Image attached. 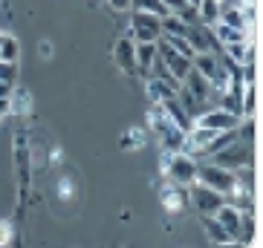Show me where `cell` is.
<instances>
[{
	"instance_id": "6da1fadb",
	"label": "cell",
	"mask_w": 263,
	"mask_h": 248,
	"mask_svg": "<svg viewBox=\"0 0 263 248\" xmlns=\"http://www.w3.org/2000/svg\"><path fill=\"white\" fill-rule=\"evenodd\" d=\"M159 164H162L159 171H162L171 182H177V185H191L194 179H197V159H194L191 153H182V150L168 153V150H165Z\"/></svg>"
},
{
	"instance_id": "7a4b0ae2",
	"label": "cell",
	"mask_w": 263,
	"mask_h": 248,
	"mask_svg": "<svg viewBox=\"0 0 263 248\" xmlns=\"http://www.w3.org/2000/svg\"><path fill=\"white\" fill-rule=\"evenodd\" d=\"M214 164H223L229 171H237V168H246V164H255V148L252 144H243V141H229L226 148H220L217 153L209 156Z\"/></svg>"
},
{
	"instance_id": "3957f363",
	"label": "cell",
	"mask_w": 263,
	"mask_h": 248,
	"mask_svg": "<svg viewBox=\"0 0 263 248\" xmlns=\"http://www.w3.org/2000/svg\"><path fill=\"white\" fill-rule=\"evenodd\" d=\"M127 35H130L136 44L139 40H147V44H156L162 38V17L159 15H151V12H136L130 9V26H127Z\"/></svg>"
},
{
	"instance_id": "277c9868",
	"label": "cell",
	"mask_w": 263,
	"mask_h": 248,
	"mask_svg": "<svg viewBox=\"0 0 263 248\" xmlns=\"http://www.w3.org/2000/svg\"><path fill=\"white\" fill-rule=\"evenodd\" d=\"M194 182H202V185L214 188V191H220V194H226V191H232L234 188V171H229V168H223V164H214V162H197V179Z\"/></svg>"
},
{
	"instance_id": "5b68a950",
	"label": "cell",
	"mask_w": 263,
	"mask_h": 248,
	"mask_svg": "<svg viewBox=\"0 0 263 248\" xmlns=\"http://www.w3.org/2000/svg\"><path fill=\"white\" fill-rule=\"evenodd\" d=\"M226 202V196L214 188L202 185V182H191L188 185V208H194L197 214H214L220 205Z\"/></svg>"
},
{
	"instance_id": "8992f818",
	"label": "cell",
	"mask_w": 263,
	"mask_h": 248,
	"mask_svg": "<svg viewBox=\"0 0 263 248\" xmlns=\"http://www.w3.org/2000/svg\"><path fill=\"white\" fill-rule=\"evenodd\" d=\"M185 40L188 44H191L194 47V55L197 52H220V40L214 38V32H211V26H205V24H200V20H197V24H191L185 29Z\"/></svg>"
},
{
	"instance_id": "52a82bcc",
	"label": "cell",
	"mask_w": 263,
	"mask_h": 248,
	"mask_svg": "<svg viewBox=\"0 0 263 248\" xmlns=\"http://www.w3.org/2000/svg\"><path fill=\"white\" fill-rule=\"evenodd\" d=\"M156 55H159V61H162L165 67L171 70V75H174V78H179V81H182V75H185V72L191 70V58H185V55H179L177 49L171 47V44H168L165 38H159V40H156Z\"/></svg>"
},
{
	"instance_id": "ba28073f",
	"label": "cell",
	"mask_w": 263,
	"mask_h": 248,
	"mask_svg": "<svg viewBox=\"0 0 263 248\" xmlns=\"http://www.w3.org/2000/svg\"><path fill=\"white\" fill-rule=\"evenodd\" d=\"M159 199H162V208L168 211L171 217H179V214H182V211L188 208V185H177V182H168V185L162 188Z\"/></svg>"
},
{
	"instance_id": "9c48e42d",
	"label": "cell",
	"mask_w": 263,
	"mask_h": 248,
	"mask_svg": "<svg viewBox=\"0 0 263 248\" xmlns=\"http://www.w3.org/2000/svg\"><path fill=\"white\" fill-rule=\"evenodd\" d=\"M240 118L232 116V113H226L223 107H209L205 113L194 118V124H202V127H211V130H234L237 127Z\"/></svg>"
},
{
	"instance_id": "30bf717a",
	"label": "cell",
	"mask_w": 263,
	"mask_h": 248,
	"mask_svg": "<svg viewBox=\"0 0 263 248\" xmlns=\"http://www.w3.org/2000/svg\"><path fill=\"white\" fill-rule=\"evenodd\" d=\"M113 61L122 72H136V40L130 35H124V38L116 40V47H113Z\"/></svg>"
},
{
	"instance_id": "8fae6325",
	"label": "cell",
	"mask_w": 263,
	"mask_h": 248,
	"mask_svg": "<svg viewBox=\"0 0 263 248\" xmlns=\"http://www.w3.org/2000/svg\"><path fill=\"white\" fill-rule=\"evenodd\" d=\"M179 87H182V90H185L188 95H194V98L197 101H211V84H209V78L205 75H200V72L194 70H188L185 75H182V81H179Z\"/></svg>"
},
{
	"instance_id": "7c38bea8",
	"label": "cell",
	"mask_w": 263,
	"mask_h": 248,
	"mask_svg": "<svg viewBox=\"0 0 263 248\" xmlns=\"http://www.w3.org/2000/svg\"><path fill=\"white\" fill-rule=\"evenodd\" d=\"M200 225H202V231H205V237H209L211 242H217V245H232L234 242V237L226 231L211 214H200Z\"/></svg>"
},
{
	"instance_id": "4fadbf2b",
	"label": "cell",
	"mask_w": 263,
	"mask_h": 248,
	"mask_svg": "<svg viewBox=\"0 0 263 248\" xmlns=\"http://www.w3.org/2000/svg\"><path fill=\"white\" fill-rule=\"evenodd\" d=\"M162 110H165V116L171 118V124H174V127H179V130H188V127L194 124L191 116L185 113V107L179 104L177 95H174V98H165V101H162Z\"/></svg>"
},
{
	"instance_id": "5bb4252c",
	"label": "cell",
	"mask_w": 263,
	"mask_h": 248,
	"mask_svg": "<svg viewBox=\"0 0 263 248\" xmlns=\"http://www.w3.org/2000/svg\"><path fill=\"white\" fill-rule=\"evenodd\" d=\"M240 214H243V211H237V208H232V205H229V202H223V205H220V208L214 211V214H211V217L217 219V222L223 225L226 231L232 234V237H237V228H240ZM237 242V240H234Z\"/></svg>"
},
{
	"instance_id": "9a60e30c",
	"label": "cell",
	"mask_w": 263,
	"mask_h": 248,
	"mask_svg": "<svg viewBox=\"0 0 263 248\" xmlns=\"http://www.w3.org/2000/svg\"><path fill=\"white\" fill-rule=\"evenodd\" d=\"M220 52L229 55L234 64H252L255 61V47H252V40H234V44H226Z\"/></svg>"
},
{
	"instance_id": "2e32d148",
	"label": "cell",
	"mask_w": 263,
	"mask_h": 248,
	"mask_svg": "<svg viewBox=\"0 0 263 248\" xmlns=\"http://www.w3.org/2000/svg\"><path fill=\"white\" fill-rule=\"evenodd\" d=\"M154 61H156V44L139 40V44H136V72H142V78H147Z\"/></svg>"
},
{
	"instance_id": "e0dca14e",
	"label": "cell",
	"mask_w": 263,
	"mask_h": 248,
	"mask_svg": "<svg viewBox=\"0 0 263 248\" xmlns=\"http://www.w3.org/2000/svg\"><path fill=\"white\" fill-rule=\"evenodd\" d=\"M32 110V93L26 87H15L9 95V116H26Z\"/></svg>"
},
{
	"instance_id": "ac0fdd59",
	"label": "cell",
	"mask_w": 263,
	"mask_h": 248,
	"mask_svg": "<svg viewBox=\"0 0 263 248\" xmlns=\"http://www.w3.org/2000/svg\"><path fill=\"white\" fill-rule=\"evenodd\" d=\"M211 32H214V38L220 40V47L234 44V40H249V29H234V26H226L223 20L211 24Z\"/></svg>"
},
{
	"instance_id": "d6986e66",
	"label": "cell",
	"mask_w": 263,
	"mask_h": 248,
	"mask_svg": "<svg viewBox=\"0 0 263 248\" xmlns=\"http://www.w3.org/2000/svg\"><path fill=\"white\" fill-rule=\"evenodd\" d=\"M145 95L151 101H165V98H174L177 95V87L165 84V81H159V78H145Z\"/></svg>"
},
{
	"instance_id": "ffe728a7",
	"label": "cell",
	"mask_w": 263,
	"mask_h": 248,
	"mask_svg": "<svg viewBox=\"0 0 263 248\" xmlns=\"http://www.w3.org/2000/svg\"><path fill=\"white\" fill-rule=\"evenodd\" d=\"M191 67L200 72V75L211 78L217 70H220V58H217L214 52H197V55L191 58Z\"/></svg>"
},
{
	"instance_id": "44dd1931",
	"label": "cell",
	"mask_w": 263,
	"mask_h": 248,
	"mask_svg": "<svg viewBox=\"0 0 263 248\" xmlns=\"http://www.w3.org/2000/svg\"><path fill=\"white\" fill-rule=\"evenodd\" d=\"M220 20H223L226 26H234V29H249L246 17H243V9H240L237 3H223V6H220Z\"/></svg>"
},
{
	"instance_id": "7402d4cb",
	"label": "cell",
	"mask_w": 263,
	"mask_h": 248,
	"mask_svg": "<svg viewBox=\"0 0 263 248\" xmlns=\"http://www.w3.org/2000/svg\"><path fill=\"white\" fill-rule=\"evenodd\" d=\"M255 231H257V225H255V214L252 211H243L240 214V228H237V237L234 240H240L243 245H255Z\"/></svg>"
},
{
	"instance_id": "603a6c76",
	"label": "cell",
	"mask_w": 263,
	"mask_h": 248,
	"mask_svg": "<svg viewBox=\"0 0 263 248\" xmlns=\"http://www.w3.org/2000/svg\"><path fill=\"white\" fill-rule=\"evenodd\" d=\"M21 58V40L12 32H0V61H17Z\"/></svg>"
},
{
	"instance_id": "cb8c5ba5",
	"label": "cell",
	"mask_w": 263,
	"mask_h": 248,
	"mask_svg": "<svg viewBox=\"0 0 263 248\" xmlns=\"http://www.w3.org/2000/svg\"><path fill=\"white\" fill-rule=\"evenodd\" d=\"M220 6H223V0H200L197 3V17H200V24L211 26L220 20Z\"/></svg>"
},
{
	"instance_id": "d4e9b609",
	"label": "cell",
	"mask_w": 263,
	"mask_h": 248,
	"mask_svg": "<svg viewBox=\"0 0 263 248\" xmlns=\"http://www.w3.org/2000/svg\"><path fill=\"white\" fill-rule=\"evenodd\" d=\"M130 9H136V12H151V15H159V17L171 15L162 0H130Z\"/></svg>"
},
{
	"instance_id": "484cf974",
	"label": "cell",
	"mask_w": 263,
	"mask_h": 248,
	"mask_svg": "<svg viewBox=\"0 0 263 248\" xmlns=\"http://www.w3.org/2000/svg\"><path fill=\"white\" fill-rule=\"evenodd\" d=\"M240 98H243V116H255V110H257V87L255 84H243Z\"/></svg>"
},
{
	"instance_id": "4316f807",
	"label": "cell",
	"mask_w": 263,
	"mask_h": 248,
	"mask_svg": "<svg viewBox=\"0 0 263 248\" xmlns=\"http://www.w3.org/2000/svg\"><path fill=\"white\" fill-rule=\"evenodd\" d=\"M188 24L179 15H165L162 17V35H185Z\"/></svg>"
},
{
	"instance_id": "83f0119b",
	"label": "cell",
	"mask_w": 263,
	"mask_h": 248,
	"mask_svg": "<svg viewBox=\"0 0 263 248\" xmlns=\"http://www.w3.org/2000/svg\"><path fill=\"white\" fill-rule=\"evenodd\" d=\"M145 144V133L139 130V127H130V130L122 136V150H136Z\"/></svg>"
},
{
	"instance_id": "f1b7e54d",
	"label": "cell",
	"mask_w": 263,
	"mask_h": 248,
	"mask_svg": "<svg viewBox=\"0 0 263 248\" xmlns=\"http://www.w3.org/2000/svg\"><path fill=\"white\" fill-rule=\"evenodd\" d=\"M165 40H168L171 47L177 49L179 55H185V58H194V47L185 40V35H162Z\"/></svg>"
},
{
	"instance_id": "f546056e",
	"label": "cell",
	"mask_w": 263,
	"mask_h": 248,
	"mask_svg": "<svg viewBox=\"0 0 263 248\" xmlns=\"http://www.w3.org/2000/svg\"><path fill=\"white\" fill-rule=\"evenodd\" d=\"M72 196H76V185H72V179L64 173V176H58V199L70 202Z\"/></svg>"
},
{
	"instance_id": "4dcf8cb0",
	"label": "cell",
	"mask_w": 263,
	"mask_h": 248,
	"mask_svg": "<svg viewBox=\"0 0 263 248\" xmlns=\"http://www.w3.org/2000/svg\"><path fill=\"white\" fill-rule=\"evenodd\" d=\"M17 237L15 225H12V219H0V245H12Z\"/></svg>"
},
{
	"instance_id": "1f68e13d",
	"label": "cell",
	"mask_w": 263,
	"mask_h": 248,
	"mask_svg": "<svg viewBox=\"0 0 263 248\" xmlns=\"http://www.w3.org/2000/svg\"><path fill=\"white\" fill-rule=\"evenodd\" d=\"M0 81L17 84V61H0Z\"/></svg>"
},
{
	"instance_id": "d6a6232c",
	"label": "cell",
	"mask_w": 263,
	"mask_h": 248,
	"mask_svg": "<svg viewBox=\"0 0 263 248\" xmlns=\"http://www.w3.org/2000/svg\"><path fill=\"white\" fill-rule=\"evenodd\" d=\"M240 70H243V84H255V75H257L255 61L252 64H240Z\"/></svg>"
},
{
	"instance_id": "836d02e7",
	"label": "cell",
	"mask_w": 263,
	"mask_h": 248,
	"mask_svg": "<svg viewBox=\"0 0 263 248\" xmlns=\"http://www.w3.org/2000/svg\"><path fill=\"white\" fill-rule=\"evenodd\" d=\"M52 52H55L52 40H41V44H38V55L44 58V61H49V58H52Z\"/></svg>"
},
{
	"instance_id": "e575fe53",
	"label": "cell",
	"mask_w": 263,
	"mask_h": 248,
	"mask_svg": "<svg viewBox=\"0 0 263 248\" xmlns=\"http://www.w3.org/2000/svg\"><path fill=\"white\" fill-rule=\"evenodd\" d=\"M107 6L113 12H130V0H107Z\"/></svg>"
},
{
	"instance_id": "d590c367",
	"label": "cell",
	"mask_w": 263,
	"mask_h": 248,
	"mask_svg": "<svg viewBox=\"0 0 263 248\" xmlns=\"http://www.w3.org/2000/svg\"><path fill=\"white\" fill-rule=\"evenodd\" d=\"M12 90H15V84H9V81H0V101L9 98V95H12Z\"/></svg>"
},
{
	"instance_id": "8d00e7d4",
	"label": "cell",
	"mask_w": 263,
	"mask_h": 248,
	"mask_svg": "<svg viewBox=\"0 0 263 248\" xmlns=\"http://www.w3.org/2000/svg\"><path fill=\"white\" fill-rule=\"evenodd\" d=\"M61 159H64V156H61V150H52V164H58Z\"/></svg>"
},
{
	"instance_id": "74e56055",
	"label": "cell",
	"mask_w": 263,
	"mask_h": 248,
	"mask_svg": "<svg viewBox=\"0 0 263 248\" xmlns=\"http://www.w3.org/2000/svg\"><path fill=\"white\" fill-rule=\"evenodd\" d=\"M188 3H191V6H197V3H200V0H188Z\"/></svg>"
},
{
	"instance_id": "f35d334b",
	"label": "cell",
	"mask_w": 263,
	"mask_h": 248,
	"mask_svg": "<svg viewBox=\"0 0 263 248\" xmlns=\"http://www.w3.org/2000/svg\"><path fill=\"white\" fill-rule=\"evenodd\" d=\"M0 32H3V29H0Z\"/></svg>"
}]
</instances>
